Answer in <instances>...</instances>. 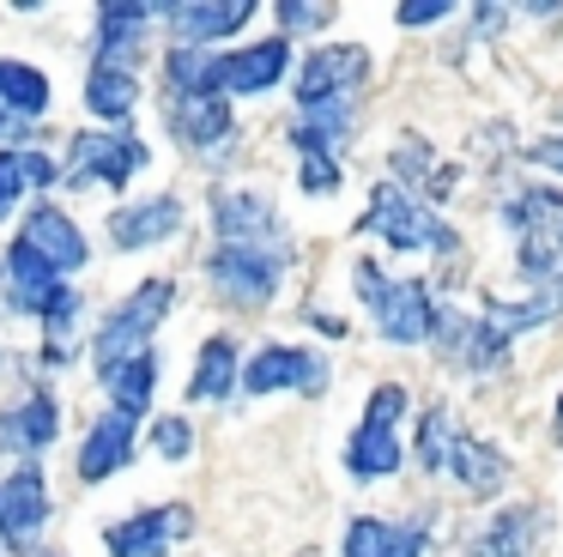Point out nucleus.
Returning <instances> with one entry per match:
<instances>
[{
	"label": "nucleus",
	"instance_id": "25",
	"mask_svg": "<svg viewBox=\"0 0 563 557\" xmlns=\"http://www.w3.org/2000/svg\"><path fill=\"white\" fill-rule=\"evenodd\" d=\"M55 176H62V170L43 152H0V212H7L25 188H49Z\"/></svg>",
	"mask_w": 563,
	"mask_h": 557
},
{
	"label": "nucleus",
	"instance_id": "2",
	"mask_svg": "<svg viewBox=\"0 0 563 557\" xmlns=\"http://www.w3.org/2000/svg\"><path fill=\"white\" fill-rule=\"evenodd\" d=\"M418 455H424L430 472H454L466 491H497L503 484V455L485 448V443H473V436H466L442 406L430 412L424 430H418Z\"/></svg>",
	"mask_w": 563,
	"mask_h": 557
},
{
	"label": "nucleus",
	"instance_id": "29",
	"mask_svg": "<svg viewBox=\"0 0 563 557\" xmlns=\"http://www.w3.org/2000/svg\"><path fill=\"white\" fill-rule=\"evenodd\" d=\"M152 448H158V455H170V460H183V455H188V424H183V418H158Z\"/></svg>",
	"mask_w": 563,
	"mask_h": 557
},
{
	"label": "nucleus",
	"instance_id": "12",
	"mask_svg": "<svg viewBox=\"0 0 563 557\" xmlns=\"http://www.w3.org/2000/svg\"><path fill=\"white\" fill-rule=\"evenodd\" d=\"M19 249H31L49 273H74V266H86V237H79V225L62 218L55 206H37V212H31V225L19 230Z\"/></svg>",
	"mask_w": 563,
	"mask_h": 557
},
{
	"label": "nucleus",
	"instance_id": "30",
	"mask_svg": "<svg viewBox=\"0 0 563 557\" xmlns=\"http://www.w3.org/2000/svg\"><path fill=\"white\" fill-rule=\"evenodd\" d=\"M394 19L400 24H442L449 19V0H412V7H400Z\"/></svg>",
	"mask_w": 563,
	"mask_h": 557
},
{
	"label": "nucleus",
	"instance_id": "7",
	"mask_svg": "<svg viewBox=\"0 0 563 557\" xmlns=\"http://www.w3.org/2000/svg\"><path fill=\"white\" fill-rule=\"evenodd\" d=\"M140 164H146V145L128 128H98V133H79V140L67 145V182H74V188H103V182L122 188Z\"/></svg>",
	"mask_w": 563,
	"mask_h": 557
},
{
	"label": "nucleus",
	"instance_id": "19",
	"mask_svg": "<svg viewBox=\"0 0 563 557\" xmlns=\"http://www.w3.org/2000/svg\"><path fill=\"white\" fill-rule=\"evenodd\" d=\"M424 527H400V521H352L345 527V557H418Z\"/></svg>",
	"mask_w": 563,
	"mask_h": 557
},
{
	"label": "nucleus",
	"instance_id": "32",
	"mask_svg": "<svg viewBox=\"0 0 563 557\" xmlns=\"http://www.w3.org/2000/svg\"><path fill=\"white\" fill-rule=\"evenodd\" d=\"M533 157H539V164H551V170H563V140H545V145H533Z\"/></svg>",
	"mask_w": 563,
	"mask_h": 557
},
{
	"label": "nucleus",
	"instance_id": "23",
	"mask_svg": "<svg viewBox=\"0 0 563 557\" xmlns=\"http://www.w3.org/2000/svg\"><path fill=\"white\" fill-rule=\"evenodd\" d=\"M49 109V79L31 61H0V116H43Z\"/></svg>",
	"mask_w": 563,
	"mask_h": 557
},
{
	"label": "nucleus",
	"instance_id": "21",
	"mask_svg": "<svg viewBox=\"0 0 563 557\" xmlns=\"http://www.w3.org/2000/svg\"><path fill=\"white\" fill-rule=\"evenodd\" d=\"M273 206L261 200V194H224L219 200V242H267L273 237Z\"/></svg>",
	"mask_w": 563,
	"mask_h": 557
},
{
	"label": "nucleus",
	"instance_id": "15",
	"mask_svg": "<svg viewBox=\"0 0 563 557\" xmlns=\"http://www.w3.org/2000/svg\"><path fill=\"white\" fill-rule=\"evenodd\" d=\"M128 455H134V418L110 412V418L91 424L86 448H79V479H110V472L128 467Z\"/></svg>",
	"mask_w": 563,
	"mask_h": 557
},
{
	"label": "nucleus",
	"instance_id": "4",
	"mask_svg": "<svg viewBox=\"0 0 563 557\" xmlns=\"http://www.w3.org/2000/svg\"><path fill=\"white\" fill-rule=\"evenodd\" d=\"M207 278L224 303L261 309L279 291V249H267V242H219L207 261Z\"/></svg>",
	"mask_w": 563,
	"mask_h": 557
},
{
	"label": "nucleus",
	"instance_id": "11",
	"mask_svg": "<svg viewBox=\"0 0 563 557\" xmlns=\"http://www.w3.org/2000/svg\"><path fill=\"white\" fill-rule=\"evenodd\" d=\"M43 527H49V484L37 467H13V479L0 484V539L31 545Z\"/></svg>",
	"mask_w": 563,
	"mask_h": 557
},
{
	"label": "nucleus",
	"instance_id": "16",
	"mask_svg": "<svg viewBox=\"0 0 563 557\" xmlns=\"http://www.w3.org/2000/svg\"><path fill=\"white\" fill-rule=\"evenodd\" d=\"M183 225V206L164 194V200H146V206H128V212L110 218V242L115 249H146V242L170 237V230Z\"/></svg>",
	"mask_w": 563,
	"mask_h": 557
},
{
	"label": "nucleus",
	"instance_id": "27",
	"mask_svg": "<svg viewBox=\"0 0 563 557\" xmlns=\"http://www.w3.org/2000/svg\"><path fill=\"white\" fill-rule=\"evenodd\" d=\"M231 370H236V346L224 334L207 339V346H200V375L188 382V394L195 400H224L231 394Z\"/></svg>",
	"mask_w": 563,
	"mask_h": 557
},
{
	"label": "nucleus",
	"instance_id": "8",
	"mask_svg": "<svg viewBox=\"0 0 563 557\" xmlns=\"http://www.w3.org/2000/svg\"><path fill=\"white\" fill-rule=\"evenodd\" d=\"M364 230L388 237L394 249H449L454 242L449 225H437V212H424L400 182H382L376 188V200H369V212H364Z\"/></svg>",
	"mask_w": 563,
	"mask_h": 557
},
{
	"label": "nucleus",
	"instance_id": "13",
	"mask_svg": "<svg viewBox=\"0 0 563 557\" xmlns=\"http://www.w3.org/2000/svg\"><path fill=\"white\" fill-rule=\"evenodd\" d=\"M285 61H291V48H285V36H273V43L261 48H243V55H224L212 61V91H267L273 79H285Z\"/></svg>",
	"mask_w": 563,
	"mask_h": 557
},
{
	"label": "nucleus",
	"instance_id": "17",
	"mask_svg": "<svg viewBox=\"0 0 563 557\" xmlns=\"http://www.w3.org/2000/svg\"><path fill=\"white\" fill-rule=\"evenodd\" d=\"M0 436L13 448H49L55 436H62V406H55L49 387H37L31 400H19L13 412H7V424H0Z\"/></svg>",
	"mask_w": 563,
	"mask_h": 557
},
{
	"label": "nucleus",
	"instance_id": "10",
	"mask_svg": "<svg viewBox=\"0 0 563 557\" xmlns=\"http://www.w3.org/2000/svg\"><path fill=\"white\" fill-rule=\"evenodd\" d=\"M243 387L249 394H279V387H297V394H321L328 387V363L303 346H267L249 358L243 370Z\"/></svg>",
	"mask_w": 563,
	"mask_h": 557
},
{
	"label": "nucleus",
	"instance_id": "3",
	"mask_svg": "<svg viewBox=\"0 0 563 557\" xmlns=\"http://www.w3.org/2000/svg\"><path fill=\"white\" fill-rule=\"evenodd\" d=\"M357 291H364V303L376 309L382 321V339H400V346H418V339L437 334V303H430V291L418 285V278H382L376 266H357Z\"/></svg>",
	"mask_w": 563,
	"mask_h": 557
},
{
	"label": "nucleus",
	"instance_id": "14",
	"mask_svg": "<svg viewBox=\"0 0 563 557\" xmlns=\"http://www.w3.org/2000/svg\"><path fill=\"white\" fill-rule=\"evenodd\" d=\"M176 533H188V509H146L103 533V545H110V557H164Z\"/></svg>",
	"mask_w": 563,
	"mask_h": 557
},
{
	"label": "nucleus",
	"instance_id": "28",
	"mask_svg": "<svg viewBox=\"0 0 563 557\" xmlns=\"http://www.w3.org/2000/svg\"><path fill=\"white\" fill-rule=\"evenodd\" d=\"M98 24H103V48H115V55H134L140 36H146L140 24H152V7H103Z\"/></svg>",
	"mask_w": 563,
	"mask_h": 557
},
{
	"label": "nucleus",
	"instance_id": "6",
	"mask_svg": "<svg viewBox=\"0 0 563 557\" xmlns=\"http://www.w3.org/2000/svg\"><path fill=\"white\" fill-rule=\"evenodd\" d=\"M400 412H406V387L400 382H382L376 394H369V412H364V424H357L352 448H345L352 479H382V472H400V436H394Z\"/></svg>",
	"mask_w": 563,
	"mask_h": 557
},
{
	"label": "nucleus",
	"instance_id": "18",
	"mask_svg": "<svg viewBox=\"0 0 563 557\" xmlns=\"http://www.w3.org/2000/svg\"><path fill=\"white\" fill-rule=\"evenodd\" d=\"M164 19H170L176 31L188 36V48H195V43H219V36L243 31V24L255 19V7H249V0H224V7H164Z\"/></svg>",
	"mask_w": 563,
	"mask_h": 557
},
{
	"label": "nucleus",
	"instance_id": "9",
	"mask_svg": "<svg viewBox=\"0 0 563 557\" xmlns=\"http://www.w3.org/2000/svg\"><path fill=\"white\" fill-rule=\"evenodd\" d=\"M357 79H364V48H316L297 79V109H352Z\"/></svg>",
	"mask_w": 563,
	"mask_h": 557
},
{
	"label": "nucleus",
	"instance_id": "34",
	"mask_svg": "<svg viewBox=\"0 0 563 557\" xmlns=\"http://www.w3.org/2000/svg\"><path fill=\"white\" fill-rule=\"evenodd\" d=\"M0 128H7V116H0Z\"/></svg>",
	"mask_w": 563,
	"mask_h": 557
},
{
	"label": "nucleus",
	"instance_id": "22",
	"mask_svg": "<svg viewBox=\"0 0 563 557\" xmlns=\"http://www.w3.org/2000/svg\"><path fill=\"white\" fill-rule=\"evenodd\" d=\"M86 103H91V116L128 121V116H134V103H140L134 73L115 67V61H98V67H91V79H86Z\"/></svg>",
	"mask_w": 563,
	"mask_h": 557
},
{
	"label": "nucleus",
	"instance_id": "26",
	"mask_svg": "<svg viewBox=\"0 0 563 557\" xmlns=\"http://www.w3.org/2000/svg\"><path fill=\"white\" fill-rule=\"evenodd\" d=\"M152 382H158V363H152V351H140V358H128L122 370L110 375L115 412H128V418H140V412L152 406Z\"/></svg>",
	"mask_w": 563,
	"mask_h": 557
},
{
	"label": "nucleus",
	"instance_id": "1",
	"mask_svg": "<svg viewBox=\"0 0 563 557\" xmlns=\"http://www.w3.org/2000/svg\"><path fill=\"white\" fill-rule=\"evenodd\" d=\"M509 225H515V242H521V266L539 278L533 297L563 309V200L533 188L509 206Z\"/></svg>",
	"mask_w": 563,
	"mask_h": 557
},
{
	"label": "nucleus",
	"instance_id": "20",
	"mask_svg": "<svg viewBox=\"0 0 563 557\" xmlns=\"http://www.w3.org/2000/svg\"><path fill=\"white\" fill-rule=\"evenodd\" d=\"M176 133H183V145H224L231 140V109L212 91L176 97Z\"/></svg>",
	"mask_w": 563,
	"mask_h": 557
},
{
	"label": "nucleus",
	"instance_id": "31",
	"mask_svg": "<svg viewBox=\"0 0 563 557\" xmlns=\"http://www.w3.org/2000/svg\"><path fill=\"white\" fill-rule=\"evenodd\" d=\"M279 19H285V24H328V19H333V7H297V0H285Z\"/></svg>",
	"mask_w": 563,
	"mask_h": 557
},
{
	"label": "nucleus",
	"instance_id": "33",
	"mask_svg": "<svg viewBox=\"0 0 563 557\" xmlns=\"http://www.w3.org/2000/svg\"><path fill=\"white\" fill-rule=\"evenodd\" d=\"M558 443H563V400H558Z\"/></svg>",
	"mask_w": 563,
	"mask_h": 557
},
{
	"label": "nucleus",
	"instance_id": "24",
	"mask_svg": "<svg viewBox=\"0 0 563 557\" xmlns=\"http://www.w3.org/2000/svg\"><path fill=\"white\" fill-rule=\"evenodd\" d=\"M533 545H539V515L533 509H509V515H497V527L485 533V545L473 557H533Z\"/></svg>",
	"mask_w": 563,
	"mask_h": 557
},
{
	"label": "nucleus",
	"instance_id": "5",
	"mask_svg": "<svg viewBox=\"0 0 563 557\" xmlns=\"http://www.w3.org/2000/svg\"><path fill=\"white\" fill-rule=\"evenodd\" d=\"M164 309H170V278H146V285H140L134 297L110 315V327L98 334V370H103V382H110L128 358H140V351H146V339L158 334Z\"/></svg>",
	"mask_w": 563,
	"mask_h": 557
}]
</instances>
